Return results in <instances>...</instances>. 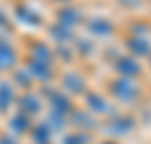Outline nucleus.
I'll return each instance as SVG.
<instances>
[{"instance_id": "nucleus-4", "label": "nucleus", "mask_w": 151, "mask_h": 144, "mask_svg": "<svg viewBox=\"0 0 151 144\" xmlns=\"http://www.w3.org/2000/svg\"><path fill=\"white\" fill-rule=\"evenodd\" d=\"M133 119L131 117H115L113 124L108 126V133H113V135H126V133L133 131Z\"/></svg>"}, {"instance_id": "nucleus-6", "label": "nucleus", "mask_w": 151, "mask_h": 144, "mask_svg": "<svg viewBox=\"0 0 151 144\" xmlns=\"http://www.w3.org/2000/svg\"><path fill=\"white\" fill-rule=\"evenodd\" d=\"M20 106H25L23 108V113H29V115H36L38 110H41V99L38 97H34V95H25L23 99H20Z\"/></svg>"}, {"instance_id": "nucleus-11", "label": "nucleus", "mask_w": 151, "mask_h": 144, "mask_svg": "<svg viewBox=\"0 0 151 144\" xmlns=\"http://www.w3.org/2000/svg\"><path fill=\"white\" fill-rule=\"evenodd\" d=\"M86 142H88L86 135H81V133H72V135H65L61 144H86Z\"/></svg>"}, {"instance_id": "nucleus-1", "label": "nucleus", "mask_w": 151, "mask_h": 144, "mask_svg": "<svg viewBox=\"0 0 151 144\" xmlns=\"http://www.w3.org/2000/svg\"><path fill=\"white\" fill-rule=\"evenodd\" d=\"M113 95L122 104H131V101L138 97V86H135L131 79H120V81L113 83Z\"/></svg>"}, {"instance_id": "nucleus-10", "label": "nucleus", "mask_w": 151, "mask_h": 144, "mask_svg": "<svg viewBox=\"0 0 151 144\" xmlns=\"http://www.w3.org/2000/svg\"><path fill=\"white\" fill-rule=\"evenodd\" d=\"M9 104H12V88L0 86V110H7Z\"/></svg>"}, {"instance_id": "nucleus-9", "label": "nucleus", "mask_w": 151, "mask_h": 144, "mask_svg": "<svg viewBox=\"0 0 151 144\" xmlns=\"http://www.w3.org/2000/svg\"><path fill=\"white\" fill-rule=\"evenodd\" d=\"M12 124H14V131L16 133H25L27 128H29V117H27L25 113H20V115H16V117L12 119Z\"/></svg>"}, {"instance_id": "nucleus-2", "label": "nucleus", "mask_w": 151, "mask_h": 144, "mask_svg": "<svg viewBox=\"0 0 151 144\" xmlns=\"http://www.w3.org/2000/svg\"><path fill=\"white\" fill-rule=\"evenodd\" d=\"M86 108H88L93 115H106V113H111L108 101L104 99V97H99V95H95V92H90L88 97H86Z\"/></svg>"}, {"instance_id": "nucleus-12", "label": "nucleus", "mask_w": 151, "mask_h": 144, "mask_svg": "<svg viewBox=\"0 0 151 144\" xmlns=\"http://www.w3.org/2000/svg\"><path fill=\"white\" fill-rule=\"evenodd\" d=\"M131 47H133V52H135L138 57H145L147 52H149V43H147V41H138V38L131 43Z\"/></svg>"}, {"instance_id": "nucleus-7", "label": "nucleus", "mask_w": 151, "mask_h": 144, "mask_svg": "<svg viewBox=\"0 0 151 144\" xmlns=\"http://www.w3.org/2000/svg\"><path fill=\"white\" fill-rule=\"evenodd\" d=\"M63 88H65V90H70V92H83V81H81V77H77V75H65V77H63Z\"/></svg>"}, {"instance_id": "nucleus-5", "label": "nucleus", "mask_w": 151, "mask_h": 144, "mask_svg": "<svg viewBox=\"0 0 151 144\" xmlns=\"http://www.w3.org/2000/svg\"><path fill=\"white\" fill-rule=\"evenodd\" d=\"M50 104H52V113H57V115H63L70 110V101L68 97H63V92H54L50 97Z\"/></svg>"}, {"instance_id": "nucleus-3", "label": "nucleus", "mask_w": 151, "mask_h": 144, "mask_svg": "<svg viewBox=\"0 0 151 144\" xmlns=\"http://www.w3.org/2000/svg\"><path fill=\"white\" fill-rule=\"evenodd\" d=\"M115 70H117V75H122L124 79H131V77H138L140 75V65L135 63V59H120V61L115 63Z\"/></svg>"}, {"instance_id": "nucleus-8", "label": "nucleus", "mask_w": 151, "mask_h": 144, "mask_svg": "<svg viewBox=\"0 0 151 144\" xmlns=\"http://www.w3.org/2000/svg\"><path fill=\"white\" fill-rule=\"evenodd\" d=\"M32 140L34 144H47L50 142V124H38L32 133Z\"/></svg>"}]
</instances>
